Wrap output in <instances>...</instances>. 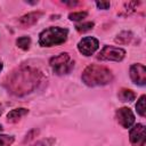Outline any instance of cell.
Masks as SVG:
<instances>
[{"label":"cell","instance_id":"1","mask_svg":"<svg viewBox=\"0 0 146 146\" xmlns=\"http://www.w3.org/2000/svg\"><path fill=\"white\" fill-rule=\"evenodd\" d=\"M42 74L33 67L21 66L8 75L6 87L15 96H24L38 88L41 82Z\"/></svg>","mask_w":146,"mask_h":146},{"label":"cell","instance_id":"2","mask_svg":"<svg viewBox=\"0 0 146 146\" xmlns=\"http://www.w3.org/2000/svg\"><path fill=\"white\" fill-rule=\"evenodd\" d=\"M82 81L88 87H98V86H105L112 82L113 80V73L110 68L91 64L87 66L81 75Z\"/></svg>","mask_w":146,"mask_h":146},{"label":"cell","instance_id":"3","mask_svg":"<svg viewBox=\"0 0 146 146\" xmlns=\"http://www.w3.org/2000/svg\"><path fill=\"white\" fill-rule=\"evenodd\" d=\"M68 31L63 27H48L39 35V44L42 47H52L64 43L67 40Z\"/></svg>","mask_w":146,"mask_h":146},{"label":"cell","instance_id":"4","mask_svg":"<svg viewBox=\"0 0 146 146\" xmlns=\"http://www.w3.org/2000/svg\"><path fill=\"white\" fill-rule=\"evenodd\" d=\"M50 66L57 75L67 74L74 67V60L71 58L68 52H62L50 59Z\"/></svg>","mask_w":146,"mask_h":146},{"label":"cell","instance_id":"5","mask_svg":"<svg viewBox=\"0 0 146 146\" xmlns=\"http://www.w3.org/2000/svg\"><path fill=\"white\" fill-rule=\"evenodd\" d=\"M125 56V50L119 47L113 46H105L100 52L98 54L97 58L100 60H114V62H121Z\"/></svg>","mask_w":146,"mask_h":146},{"label":"cell","instance_id":"6","mask_svg":"<svg viewBox=\"0 0 146 146\" xmlns=\"http://www.w3.org/2000/svg\"><path fill=\"white\" fill-rule=\"evenodd\" d=\"M99 48V41L94 36H86L78 43L79 51L84 56H91Z\"/></svg>","mask_w":146,"mask_h":146},{"label":"cell","instance_id":"7","mask_svg":"<svg viewBox=\"0 0 146 146\" xmlns=\"http://www.w3.org/2000/svg\"><path fill=\"white\" fill-rule=\"evenodd\" d=\"M129 139L132 146H144L146 141L145 125L141 123H138L133 128H131L130 133H129Z\"/></svg>","mask_w":146,"mask_h":146},{"label":"cell","instance_id":"8","mask_svg":"<svg viewBox=\"0 0 146 146\" xmlns=\"http://www.w3.org/2000/svg\"><path fill=\"white\" fill-rule=\"evenodd\" d=\"M130 78L137 86L146 84V67L143 64H133L130 66Z\"/></svg>","mask_w":146,"mask_h":146},{"label":"cell","instance_id":"9","mask_svg":"<svg viewBox=\"0 0 146 146\" xmlns=\"http://www.w3.org/2000/svg\"><path fill=\"white\" fill-rule=\"evenodd\" d=\"M116 115V120L119 122V124H121L123 128H130L133 123H135V115L131 112L130 108L128 107H121L116 111L115 113Z\"/></svg>","mask_w":146,"mask_h":146},{"label":"cell","instance_id":"10","mask_svg":"<svg viewBox=\"0 0 146 146\" xmlns=\"http://www.w3.org/2000/svg\"><path fill=\"white\" fill-rule=\"evenodd\" d=\"M41 16H42V13L41 11H33V13H29V14L22 16L18 22H19V24L23 27H29V26L34 25Z\"/></svg>","mask_w":146,"mask_h":146},{"label":"cell","instance_id":"11","mask_svg":"<svg viewBox=\"0 0 146 146\" xmlns=\"http://www.w3.org/2000/svg\"><path fill=\"white\" fill-rule=\"evenodd\" d=\"M29 113V110L27 108H15V110H11L8 114H7V120L8 122H11V123H15L17 121H19L24 115H26Z\"/></svg>","mask_w":146,"mask_h":146},{"label":"cell","instance_id":"12","mask_svg":"<svg viewBox=\"0 0 146 146\" xmlns=\"http://www.w3.org/2000/svg\"><path fill=\"white\" fill-rule=\"evenodd\" d=\"M117 97L121 102H132L136 98V95L130 89H120L117 92Z\"/></svg>","mask_w":146,"mask_h":146},{"label":"cell","instance_id":"13","mask_svg":"<svg viewBox=\"0 0 146 146\" xmlns=\"http://www.w3.org/2000/svg\"><path fill=\"white\" fill-rule=\"evenodd\" d=\"M131 39H132V33L130 31H122L116 35L115 42L119 44H127L131 41Z\"/></svg>","mask_w":146,"mask_h":146},{"label":"cell","instance_id":"14","mask_svg":"<svg viewBox=\"0 0 146 146\" xmlns=\"http://www.w3.org/2000/svg\"><path fill=\"white\" fill-rule=\"evenodd\" d=\"M16 44L18 48H21L23 50H27L31 46V39H30V36H21L16 40Z\"/></svg>","mask_w":146,"mask_h":146},{"label":"cell","instance_id":"15","mask_svg":"<svg viewBox=\"0 0 146 146\" xmlns=\"http://www.w3.org/2000/svg\"><path fill=\"white\" fill-rule=\"evenodd\" d=\"M145 99H146V96L143 95V96L138 99V102H137V104H136V110H137V112H138V114H139L140 116H145V113H146Z\"/></svg>","mask_w":146,"mask_h":146},{"label":"cell","instance_id":"16","mask_svg":"<svg viewBox=\"0 0 146 146\" xmlns=\"http://www.w3.org/2000/svg\"><path fill=\"white\" fill-rule=\"evenodd\" d=\"M14 136L8 135H0V146H10L14 143Z\"/></svg>","mask_w":146,"mask_h":146},{"label":"cell","instance_id":"17","mask_svg":"<svg viewBox=\"0 0 146 146\" xmlns=\"http://www.w3.org/2000/svg\"><path fill=\"white\" fill-rule=\"evenodd\" d=\"M88 16V13L86 11H79V13H71L68 15V18L71 21H82Z\"/></svg>","mask_w":146,"mask_h":146},{"label":"cell","instance_id":"18","mask_svg":"<svg viewBox=\"0 0 146 146\" xmlns=\"http://www.w3.org/2000/svg\"><path fill=\"white\" fill-rule=\"evenodd\" d=\"M94 23L92 22H86V23H81V24H78L75 26V29L79 31V32H86V31H89L94 27Z\"/></svg>","mask_w":146,"mask_h":146},{"label":"cell","instance_id":"19","mask_svg":"<svg viewBox=\"0 0 146 146\" xmlns=\"http://www.w3.org/2000/svg\"><path fill=\"white\" fill-rule=\"evenodd\" d=\"M54 143H55V139L54 138H46V139L38 140L36 143H34L31 146H52Z\"/></svg>","mask_w":146,"mask_h":146},{"label":"cell","instance_id":"20","mask_svg":"<svg viewBox=\"0 0 146 146\" xmlns=\"http://www.w3.org/2000/svg\"><path fill=\"white\" fill-rule=\"evenodd\" d=\"M96 6L99 8V9H108L111 3L108 1H97L96 2Z\"/></svg>","mask_w":146,"mask_h":146},{"label":"cell","instance_id":"21","mask_svg":"<svg viewBox=\"0 0 146 146\" xmlns=\"http://www.w3.org/2000/svg\"><path fill=\"white\" fill-rule=\"evenodd\" d=\"M2 67H3V64H2V62L0 60V72L2 71Z\"/></svg>","mask_w":146,"mask_h":146},{"label":"cell","instance_id":"22","mask_svg":"<svg viewBox=\"0 0 146 146\" xmlns=\"http://www.w3.org/2000/svg\"><path fill=\"white\" fill-rule=\"evenodd\" d=\"M1 113H2V107H1V105H0V115H1Z\"/></svg>","mask_w":146,"mask_h":146},{"label":"cell","instance_id":"23","mask_svg":"<svg viewBox=\"0 0 146 146\" xmlns=\"http://www.w3.org/2000/svg\"><path fill=\"white\" fill-rule=\"evenodd\" d=\"M1 130H2V125L0 124V131H1Z\"/></svg>","mask_w":146,"mask_h":146}]
</instances>
